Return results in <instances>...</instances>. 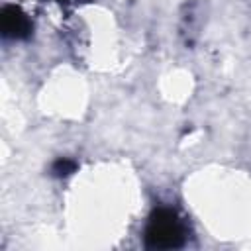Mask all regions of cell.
I'll list each match as a JSON object with an SVG mask.
<instances>
[{
    "label": "cell",
    "instance_id": "cell-1",
    "mask_svg": "<svg viewBox=\"0 0 251 251\" xmlns=\"http://www.w3.org/2000/svg\"><path fill=\"white\" fill-rule=\"evenodd\" d=\"M186 239L184 222L171 208H157L145 227V245L151 249H175Z\"/></svg>",
    "mask_w": 251,
    "mask_h": 251
},
{
    "label": "cell",
    "instance_id": "cell-2",
    "mask_svg": "<svg viewBox=\"0 0 251 251\" xmlns=\"http://www.w3.org/2000/svg\"><path fill=\"white\" fill-rule=\"evenodd\" d=\"M0 25L4 37L12 39H24L31 33V22L29 18L16 6H6L0 16Z\"/></svg>",
    "mask_w": 251,
    "mask_h": 251
},
{
    "label": "cell",
    "instance_id": "cell-3",
    "mask_svg": "<svg viewBox=\"0 0 251 251\" xmlns=\"http://www.w3.org/2000/svg\"><path fill=\"white\" fill-rule=\"evenodd\" d=\"M76 171V163L73 159H57L53 165H51V175L57 176V178H63V176H69Z\"/></svg>",
    "mask_w": 251,
    "mask_h": 251
},
{
    "label": "cell",
    "instance_id": "cell-4",
    "mask_svg": "<svg viewBox=\"0 0 251 251\" xmlns=\"http://www.w3.org/2000/svg\"><path fill=\"white\" fill-rule=\"evenodd\" d=\"M59 2H65L67 4V2H75V0H59Z\"/></svg>",
    "mask_w": 251,
    "mask_h": 251
}]
</instances>
